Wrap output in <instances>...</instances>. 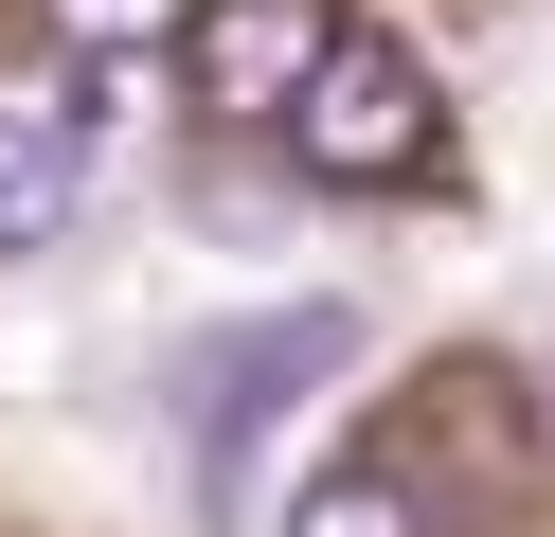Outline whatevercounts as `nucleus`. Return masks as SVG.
Wrapping results in <instances>:
<instances>
[{
	"label": "nucleus",
	"instance_id": "f257e3e1",
	"mask_svg": "<svg viewBox=\"0 0 555 537\" xmlns=\"http://www.w3.org/2000/svg\"><path fill=\"white\" fill-rule=\"evenodd\" d=\"M269 143H287L323 197H376V179H430V162H448V107H430V72H412L395 36H340L323 90H305Z\"/></svg>",
	"mask_w": 555,
	"mask_h": 537
},
{
	"label": "nucleus",
	"instance_id": "f03ea898",
	"mask_svg": "<svg viewBox=\"0 0 555 537\" xmlns=\"http://www.w3.org/2000/svg\"><path fill=\"white\" fill-rule=\"evenodd\" d=\"M340 36H359L340 0H197V36H180V54H197V90H216L233 126H287V107L323 90V54H340Z\"/></svg>",
	"mask_w": 555,
	"mask_h": 537
},
{
	"label": "nucleus",
	"instance_id": "7ed1b4c3",
	"mask_svg": "<svg viewBox=\"0 0 555 537\" xmlns=\"http://www.w3.org/2000/svg\"><path fill=\"white\" fill-rule=\"evenodd\" d=\"M90 90H108V72H90ZM90 90L0 107V251H54V233H73V197H90V126H108Z\"/></svg>",
	"mask_w": 555,
	"mask_h": 537
},
{
	"label": "nucleus",
	"instance_id": "20e7f679",
	"mask_svg": "<svg viewBox=\"0 0 555 537\" xmlns=\"http://www.w3.org/2000/svg\"><path fill=\"white\" fill-rule=\"evenodd\" d=\"M323 358H340V322H323V305H287L251 358H216V394H197V465H251V430L287 412V376H323Z\"/></svg>",
	"mask_w": 555,
	"mask_h": 537
},
{
	"label": "nucleus",
	"instance_id": "39448f33",
	"mask_svg": "<svg viewBox=\"0 0 555 537\" xmlns=\"http://www.w3.org/2000/svg\"><path fill=\"white\" fill-rule=\"evenodd\" d=\"M37 18L73 36L90 72H126V54H180V36H197V0H37Z\"/></svg>",
	"mask_w": 555,
	"mask_h": 537
},
{
	"label": "nucleus",
	"instance_id": "423d86ee",
	"mask_svg": "<svg viewBox=\"0 0 555 537\" xmlns=\"http://www.w3.org/2000/svg\"><path fill=\"white\" fill-rule=\"evenodd\" d=\"M287 537H430V501L395 484V465H323V484H305V520Z\"/></svg>",
	"mask_w": 555,
	"mask_h": 537
}]
</instances>
